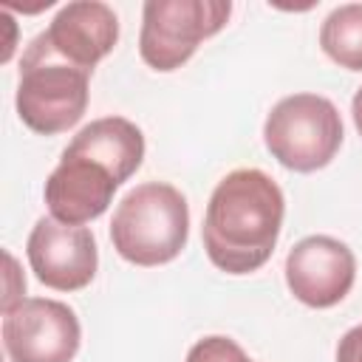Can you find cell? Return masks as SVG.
Here are the masks:
<instances>
[{"label": "cell", "instance_id": "6da1fadb", "mask_svg": "<svg viewBox=\"0 0 362 362\" xmlns=\"http://www.w3.org/2000/svg\"><path fill=\"white\" fill-rule=\"evenodd\" d=\"M144 133L124 116L85 124L62 150L42 187L45 206L59 223L85 226L107 212L113 192L141 167Z\"/></svg>", "mask_w": 362, "mask_h": 362}, {"label": "cell", "instance_id": "7a4b0ae2", "mask_svg": "<svg viewBox=\"0 0 362 362\" xmlns=\"http://www.w3.org/2000/svg\"><path fill=\"white\" fill-rule=\"evenodd\" d=\"M286 215L280 184L257 170L240 167L226 173L206 204L201 240L215 269L226 274H252L274 255Z\"/></svg>", "mask_w": 362, "mask_h": 362}, {"label": "cell", "instance_id": "3957f363", "mask_svg": "<svg viewBox=\"0 0 362 362\" xmlns=\"http://www.w3.org/2000/svg\"><path fill=\"white\" fill-rule=\"evenodd\" d=\"M189 238V204L167 181L133 187L113 209L110 243L133 266L153 269L175 260Z\"/></svg>", "mask_w": 362, "mask_h": 362}, {"label": "cell", "instance_id": "277c9868", "mask_svg": "<svg viewBox=\"0 0 362 362\" xmlns=\"http://www.w3.org/2000/svg\"><path fill=\"white\" fill-rule=\"evenodd\" d=\"M90 99V71L57 57L40 37L28 42L20 59L14 107L20 122L40 133L57 136L79 124Z\"/></svg>", "mask_w": 362, "mask_h": 362}, {"label": "cell", "instance_id": "5b68a950", "mask_svg": "<svg viewBox=\"0 0 362 362\" xmlns=\"http://www.w3.org/2000/svg\"><path fill=\"white\" fill-rule=\"evenodd\" d=\"M345 139L337 105L320 93L283 96L263 122V144L291 173H317L328 167Z\"/></svg>", "mask_w": 362, "mask_h": 362}, {"label": "cell", "instance_id": "8992f818", "mask_svg": "<svg viewBox=\"0 0 362 362\" xmlns=\"http://www.w3.org/2000/svg\"><path fill=\"white\" fill-rule=\"evenodd\" d=\"M232 17L229 0H147L141 6L139 54L147 68L170 74L181 68L204 40Z\"/></svg>", "mask_w": 362, "mask_h": 362}, {"label": "cell", "instance_id": "52a82bcc", "mask_svg": "<svg viewBox=\"0 0 362 362\" xmlns=\"http://www.w3.org/2000/svg\"><path fill=\"white\" fill-rule=\"evenodd\" d=\"M0 337L8 362H74L82 345V325L62 300L25 297L3 311Z\"/></svg>", "mask_w": 362, "mask_h": 362}, {"label": "cell", "instance_id": "ba28073f", "mask_svg": "<svg viewBox=\"0 0 362 362\" xmlns=\"http://www.w3.org/2000/svg\"><path fill=\"white\" fill-rule=\"evenodd\" d=\"M25 257L34 277L54 291H79L96 277L99 269L93 232L88 226L59 223L51 215L31 226Z\"/></svg>", "mask_w": 362, "mask_h": 362}, {"label": "cell", "instance_id": "9c48e42d", "mask_svg": "<svg viewBox=\"0 0 362 362\" xmlns=\"http://www.w3.org/2000/svg\"><path fill=\"white\" fill-rule=\"evenodd\" d=\"M356 280V255L331 235H308L286 255V286L297 303L308 308H331L342 303Z\"/></svg>", "mask_w": 362, "mask_h": 362}, {"label": "cell", "instance_id": "30bf717a", "mask_svg": "<svg viewBox=\"0 0 362 362\" xmlns=\"http://www.w3.org/2000/svg\"><path fill=\"white\" fill-rule=\"evenodd\" d=\"M37 37L65 62L93 74L119 42V17L107 3L74 0L65 3Z\"/></svg>", "mask_w": 362, "mask_h": 362}, {"label": "cell", "instance_id": "8fae6325", "mask_svg": "<svg viewBox=\"0 0 362 362\" xmlns=\"http://www.w3.org/2000/svg\"><path fill=\"white\" fill-rule=\"evenodd\" d=\"M322 54L345 71H362V3L337 6L320 25Z\"/></svg>", "mask_w": 362, "mask_h": 362}, {"label": "cell", "instance_id": "7c38bea8", "mask_svg": "<svg viewBox=\"0 0 362 362\" xmlns=\"http://www.w3.org/2000/svg\"><path fill=\"white\" fill-rule=\"evenodd\" d=\"M184 362H255L232 337H223V334H212V337H204L198 339L189 351H187V359Z\"/></svg>", "mask_w": 362, "mask_h": 362}, {"label": "cell", "instance_id": "4fadbf2b", "mask_svg": "<svg viewBox=\"0 0 362 362\" xmlns=\"http://www.w3.org/2000/svg\"><path fill=\"white\" fill-rule=\"evenodd\" d=\"M3 257H6V266H8V272H6L8 286H6V297H3V311H8V308L17 305L20 300H25V297H23V294H25V277L17 272V260H14L8 252H3Z\"/></svg>", "mask_w": 362, "mask_h": 362}, {"label": "cell", "instance_id": "5bb4252c", "mask_svg": "<svg viewBox=\"0 0 362 362\" xmlns=\"http://www.w3.org/2000/svg\"><path fill=\"white\" fill-rule=\"evenodd\" d=\"M337 362H362V322L348 328L337 342Z\"/></svg>", "mask_w": 362, "mask_h": 362}, {"label": "cell", "instance_id": "9a60e30c", "mask_svg": "<svg viewBox=\"0 0 362 362\" xmlns=\"http://www.w3.org/2000/svg\"><path fill=\"white\" fill-rule=\"evenodd\" d=\"M351 116H354V127L362 136V88H356L354 99H351Z\"/></svg>", "mask_w": 362, "mask_h": 362}]
</instances>
